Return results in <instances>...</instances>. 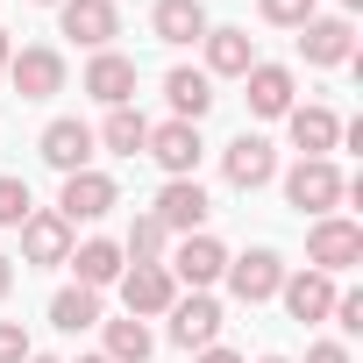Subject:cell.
Here are the masks:
<instances>
[{
    "instance_id": "obj_40",
    "label": "cell",
    "mask_w": 363,
    "mask_h": 363,
    "mask_svg": "<svg viewBox=\"0 0 363 363\" xmlns=\"http://www.w3.org/2000/svg\"><path fill=\"white\" fill-rule=\"evenodd\" d=\"M43 8H57V0H43Z\"/></svg>"
},
{
    "instance_id": "obj_20",
    "label": "cell",
    "mask_w": 363,
    "mask_h": 363,
    "mask_svg": "<svg viewBox=\"0 0 363 363\" xmlns=\"http://www.w3.org/2000/svg\"><path fill=\"white\" fill-rule=\"evenodd\" d=\"M278 299H285L292 320H328V306H335V278H320V271H285Z\"/></svg>"
},
{
    "instance_id": "obj_24",
    "label": "cell",
    "mask_w": 363,
    "mask_h": 363,
    "mask_svg": "<svg viewBox=\"0 0 363 363\" xmlns=\"http://www.w3.org/2000/svg\"><path fill=\"white\" fill-rule=\"evenodd\" d=\"M100 335H107V349H100L107 363H150V356H157V335H150L135 313H128V320H100Z\"/></svg>"
},
{
    "instance_id": "obj_4",
    "label": "cell",
    "mask_w": 363,
    "mask_h": 363,
    "mask_svg": "<svg viewBox=\"0 0 363 363\" xmlns=\"http://www.w3.org/2000/svg\"><path fill=\"white\" fill-rule=\"evenodd\" d=\"M228 292L242 299V306H264V299H278V285H285V257L278 250H242V257H228Z\"/></svg>"
},
{
    "instance_id": "obj_38",
    "label": "cell",
    "mask_w": 363,
    "mask_h": 363,
    "mask_svg": "<svg viewBox=\"0 0 363 363\" xmlns=\"http://www.w3.org/2000/svg\"><path fill=\"white\" fill-rule=\"evenodd\" d=\"M29 363H57V356H29Z\"/></svg>"
},
{
    "instance_id": "obj_17",
    "label": "cell",
    "mask_w": 363,
    "mask_h": 363,
    "mask_svg": "<svg viewBox=\"0 0 363 363\" xmlns=\"http://www.w3.org/2000/svg\"><path fill=\"white\" fill-rule=\"evenodd\" d=\"M65 257H72V221H65V214H29V221H22V264L50 271V264H65Z\"/></svg>"
},
{
    "instance_id": "obj_32",
    "label": "cell",
    "mask_w": 363,
    "mask_h": 363,
    "mask_svg": "<svg viewBox=\"0 0 363 363\" xmlns=\"http://www.w3.org/2000/svg\"><path fill=\"white\" fill-rule=\"evenodd\" d=\"M306 363H349V349H342V342H313V349H306Z\"/></svg>"
},
{
    "instance_id": "obj_21",
    "label": "cell",
    "mask_w": 363,
    "mask_h": 363,
    "mask_svg": "<svg viewBox=\"0 0 363 363\" xmlns=\"http://www.w3.org/2000/svg\"><path fill=\"white\" fill-rule=\"evenodd\" d=\"M164 100H171V121H193V128H200V114L214 107V79H207L200 65H178V72L164 79Z\"/></svg>"
},
{
    "instance_id": "obj_10",
    "label": "cell",
    "mask_w": 363,
    "mask_h": 363,
    "mask_svg": "<svg viewBox=\"0 0 363 363\" xmlns=\"http://www.w3.org/2000/svg\"><path fill=\"white\" fill-rule=\"evenodd\" d=\"M114 285H121V306H128L135 320H150V313H171V299H178V278H171L164 264H128Z\"/></svg>"
},
{
    "instance_id": "obj_36",
    "label": "cell",
    "mask_w": 363,
    "mask_h": 363,
    "mask_svg": "<svg viewBox=\"0 0 363 363\" xmlns=\"http://www.w3.org/2000/svg\"><path fill=\"white\" fill-rule=\"evenodd\" d=\"M356 8H363V0H342V15H356Z\"/></svg>"
},
{
    "instance_id": "obj_22",
    "label": "cell",
    "mask_w": 363,
    "mask_h": 363,
    "mask_svg": "<svg viewBox=\"0 0 363 363\" xmlns=\"http://www.w3.org/2000/svg\"><path fill=\"white\" fill-rule=\"evenodd\" d=\"M200 43H207V79H242V72L257 65V43H250V29H207Z\"/></svg>"
},
{
    "instance_id": "obj_26",
    "label": "cell",
    "mask_w": 363,
    "mask_h": 363,
    "mask_svg": "<svg viewBox=\"0 0 363 363\" xmlns=\"http://www.w3.org/2000/svg\"><path fill=\"white\" fill-rule=\"evenodd\" d=\"M50 328H65V335H86V328H100V292H86V285H65V292L50 299Z\"/></svg>"
},
{
    "instance_id": "obj_1",
    "label": "cell",
    "mask_w": 363,
    "mask_h": 363,
    "mask_svg": "<svg viewBox=\"0 0 363 363\" xmlns=\"http://www.w3.org/2000/svg\"><path fill=\"white\" fill-rule=\"evenodd\" d=\"M285 200L320 221V214H335V207L349 200V178L335 171V157H299V164L285 171Z\"/></svg>"
},
{
    "instance_id": "obj_12",
    "label": "cell",
    "mask_w": 363,
    "mask_h": 363,
    "mask_svg": "<svg viewBox=\"0 0 363 363\" xmlns=\"http://www.w3.org/2000/svg\"><path fill=\"white\" fill-rule=\"evenodd\" d=\"M143 150H150V157L164 164V178H193V171H200V150H207V143H200V128H193V121H157Z\"/></svg>"
},
{
    "instance_id": "obj_29",
    "label": "cell",
    "mask_w": 363,
    "mask_h": 363,
    "mask_svg": "<svg viewBox=\"0 0 363 363\" xmlns=\"http://www.w3.org/2000/svg\"><path fill=\"white\" fill-rule=\"evenodd\" d=\"M257 15H264L271 29H306V22L320 15V0H257Z\"/></svg>"
},
{
    "instance_id": "obj_6",
    "label": "cell",
    "mask_w": 363,
    "mask_h": 363,
    "mask_svg": "<svg viewBox=\"0 0 363 363\" xmlns=\"http://www.w3.org/2000/svg\"><path fill=\"white\" fill-rule=\"evenodd\" d=\"M242 86H250V114L257 121H285L292 107H299V79H292V65H250L242 72Z\"/></svg>"
},
{
    "instance_id": "obj_25",
    "label": "cell",
    "mask_w": 363,
    "mask_h": 363,
    "mask_svg": "<svg viewBox=\"0 0 363 363\" xmlns=\"http://www.w3.org/2000/svg\"><path fill=\"white\" fill-rule=\"evenodd\" d=\"M93 143H107L114 157H143V143H150V121H143L135 107H107V121L93 128Z\"/></svg>"
},
{
    "instance_id": "obj_23",
    "label": "cell",
    "mask_w": 363,
    "mask_h": 363,
    "mask_svg": "<svg viewBox=\"0 0 363 363\" xmlns=\"http://www.w3.org/2000/svg\"><path fill=\"white\" fill-rule=\"evenodd\" d=\"M285 128H292L299 157H328V150L342 143V114H335V107H292V114H285Z\"/></svg>"
},
{
    "instance_id": "obj_9",
    "label": "cell",
    "mask_w": 363,
    "mask_h": 363,
    "mask_svg": "<svg viewBox=\"0 0 363 363\" xmlns=\"http://www.w3.org/2000/svg\"><path fill=\"white\" fill-rule=\"evenodd\" d=\"M36 150H43V164H50V171H65V178H72V171H93V150H100V143H93V128H86L79 114H57V121L43 128V143H36Z\"/></svg>"
},
{
    "instance_id": "obj_18",
    "label": "cell",
    "mask_w": 363,
    "mask_h": 363,
    "mask_svg": "<svg viewBox=\"0 0 363 363\" xmlns=\"http://www.w3.org/2000/svg\"><path fill=\"white\" fill-rule=\"evenodd\" d=\"M150 29H157V43L186 50V43H200L214 22H207V8H200V0H157V8H150Z\"/></svg>"
},
{
    "instance_id": "obj_37",
    "label": "cell",
    "mask_w": 363,
    "mask_h": 363,
    "mask_svg": "<svg viewBox=\"0 0 363 363\" xmlns=\"http://www.w3.org/2000/svg\"><path fill=\"white\" fill-rule=\"evenodd\" d=\"M257 363H292V356H257Z\"/></svg>"
},
{
    "instance_id": "obj_2",
    "label": "cell",
    "mask_w": 363,
    "mask_h": 363,
    "mask_svg": "<svg viewBox=\"0 0 363 363\" xmlns=\"http://www.w3.org/2000/svg\"><path fill=\"white\" fill-rule=\"evenodd\" d=\"M356 264H363V228L342 221V214H320V221L306 228V271L342 278V271H356Z\"/></svg>"
},
{
    "instance_id": "obj_31",
    "label": "cell",
    "mask_w": 363,
    "mask_h": 363,
    "mask_svg": "<svg viewBox=\"0 0 363 363\" xmlns=\"http://www.w3.org/2000/svg\"><path fill=\"white\" fill-rule=\"evenodd\" d=\"M36 349H29V328L22 320H0V363H29Z\"/></svg>"
},
{
    "instance_id": "obj_33",
    "label": "cell",
    "mask_w": 363,
    "mask_h": 363,
    "mask_svg": "<svg viewBox=\"0 0 363 363\" xmlns=\"http://www.w3.org/2000/svg\"><path fill=\"white\" fill-rule=\"evenodd\" d=\"M193 363H242V356H235V349H221V342H207V349H200Z\"/></svg>"
},
{
    "instance_id": "obj_27",
    "label": "cell",
    "mask_w": 363,
    "mask_h": 363,
    "mask_svg": "<svg viewBox=\"0 0 363 363\" xmlns=\"http://www.w3.org/2000/svg\"><path fill=\"white\" fill-rule=\"evenodd\" d=\"M121 257H128V264H164V257H171L164 221H157V214H135V221H128V235H121Z\"/></svg>"
},
{
    "instance_id": "obj_3",
    "label": "cell",
    "mask_w": 363,
    "mask_h": 363,
    "mask_svg": "<svg viewBox=\"0 0 363 363\" xmlns=\"http://www.w3.org/2000/svg\"><path fill=\"white\" fill-rule=\"evenodd\" d=\"M150 214L164 221V235H207L214 200H207L200 178H164V193H157V207H150Z\"/></svg>"
},
{
    "instance_id": "obj_16",
    "label": "cell",
    "mask_w": 363,
    "mask_h": 363,
    "mask_svg": "<svg viewBox=\"0 0 363 363\" xmlns=\"http://www.w3.org/2000/svg\"><path fill=\"white\" fill-rule=\"evenodd\" d=\"M100 107H135V57H121V50H93V65H86V79H79Z\"/></svg>"
},
{
    "instance_id": "obj_13",
    "label": "cell",
    "mask_w": 363,
    "mask_h": 363,
    "mask_svg": "<svg viewBox=\"0 0 363 363\" xmlns=\"http://www.w3.org/2000/svg\"><path fill=\"white\" fill-rule=\"evenodd\" d=\"M221 335V299L214 292H178L171 299V342L178 349H207Z\"/></svg>"
},
{
    "instance_id": "obj_14",
    "label": "cell",
    "mask_w": 363,
    "mask_h": 363,
    "mask_svg": "<svg viewBox=\"0 0 363 363\" xmlns=\"http://www.w3.org/2000/svg\"><path fill=\"white\" fill-rule=\"evenodd\" d=\"M164 271L178 278V285H193V292H207L221 271H228V250L214 242V235H186V242H178L171 257H164Z\"/></svg>"
},
{
    "instance_id": "obj_7",
    "label": "cell",
    "mask_w": 363,
    "mask_h": 363,
    "mask_svg": "<svg viewBox=\"0 0 363 363\" xmlns=\"http://www.w3.org/2000/svg\"><path fill=\"white\" fill-rule=\"evenodd\" d=\"M114 207H121V193H114V178H107V171H72L50 214H65V221L79 228V221H100V214H114Z\"/></svg>"
},
{
    "instance_id": "obj_39",
    "label": "cell",
    "mask_w": 363,
    "mask_h": 363,
    "mask_svg": "<svg viewBox=\"0 0 363 363\" xmlns=\"http://www.w3.org/2000/svg\"><path fill=\"white\" fill-rule=\"evenodd\" d=\"M79 363H107V356H79Z\"/></svg>"
},
{
    "instance_id": "obj_28",
    "label": "cell",
    "mask_w": 363,
    "mask_h": 363,
    "mask_svg": "<svg viewBox=\"0 0 363 363\" xmlns=\"http://www.w3.org/2000/svg\"><path fill=\"white\" fill-rule=\"evenodd\" d=\"M29 214H36V200H29V178L0 171V228H22Z\"/></svg>"
},
{
    "instance_id": "obj_34",
    "label": "cell",
    "mask_w": 363,
    "mask_h": 363,
    "mask_svg": "<svg viewBox=\"0 0 363 363\" xmlns=\"http://www.w3.org/2000/svg\"><path fill=\"white\" fill-rule=\"evenodd\" d=\"M8 292H15V264H8V257H0V299H8Z\"/></svg>"
},
{
    "instance_id": "obj_19",
    "label": "cell",
    "mask_w": 363,
    "mask_h": 363,
    "mask_svg": "<svg viewBox=\"0 0 363 363\" xmlns=\"http://www.w3.org/2000/svg\"><path fill=\"white\" fill-rule=\"evenodd\" d=\"M72 271H79V285L86 292H107L121 271H128V257H121V242H107V235H93V242H79L72 257H65Z\"/></svg>"
},
{
    "instance_id": "obj_11",
    "label": "cell",
    "mask_w": 363,
    "mask_h": 363,
    "mask_svg": "<svg viewBox=\"0 0 363 363\" xmlns=\"http://www.w3.org/2000/svg\"><path fill=\"white\" fill-rule=\"evenodd\" d=\"M221 171H228V186L235 193H257V186H271V178H278V150L264 143V135H235L228 150H221Z\"/></svg>"
},
{
    "instance_id": "obj_15",
    "label": "cell",
    "mask_w": 363,
    "mask_h": 363,
    "mask_svg": "<svg viewBox=\"0 0 363 363\" xmlns=\"http://www.w3.org/2000/svg\"><path fill=\"white\" fill-rule=\"evenodd\" d=\"M299 57L306 65H349L356 57V29H349V15H313L306 29H299Z\"/></svg>"
},
{
    "instance_id": "obj_8",
    "label": "cell",
    "mask_w": 363,
    "mask_h": 363,
    "mask_svg": "<svg viewBox=\"0 0 363 363\" xmlns=\"http://www.w3.org/2000/svg\"><path fill=\"white\" fill-rule=\"evenodd\" d=\"M8 79H15V93H22V100H50V93H65V50L29 43V50H15V57H8Z\"/></svg>"
},
{
    "instance_id": "obj_35",
    "label": "cell",
    "mask_w": 363,
    "mask_h": 363,
    "mask_svg": "<svg viewBox=\"0 0 363 363\" xmlns=\"http://www.w3.org/2000/svg\"><path fill=\"white\" fill-rule=\"evenodd\" d=\"M8 57H15V43H8V29H0V72H8Z\"/></svg>"
},
{
    "instance_id": "obj_30",
    "label": "cell",
    "mask_w": 363,
    "mask_h": 363,
    "mask_svg": "<svg viewBox=\"0 0 363 363\" xmlns=\"http://www.w3.org/2000/svg\"><path fill=\"white\" fill-rule=\"evenodd\" d=\"M328 320H335L342 335H363V292H356V285H335V306H328Z\"/></svg>"
},
{
    "instance_id": "obj_5",
    "label": "cell",
    "mask_w": 363,
    "mask_h": 363,
    "mask_svg": "<svg viewBox=\"0 0 363 363\" xmlns=\"http://www.w3.org/2000/svg\"><path fill=\"white\" fill-rule=\"evenodd\" d=\"M57 29L72 43H86V50H114L121 8H114V0H57Z\"/></svg>"
}]
</instances>
